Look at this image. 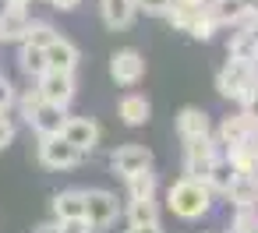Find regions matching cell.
I'll use <instances>...</instances> for the list:
<instances>
[{
	"label": "cell",
	"mask_w": 258,
	"mask_h": 233,
	"mask_svg": "<svg viewBox=\"0 0 258 233\" xmlns=\"http://www.w3.org/2000/svg\"><path fill=\"white\" fill-rule=\"evenodd\" d=\"M39 106H43V96H39L36 89H29V92H25V96L18 99V110H22V117H25V120H32Z\"/></svg>",
	"instance_id": "cell-30"
},
{
	"label": "cell",
	"mask_w": 258,
	"mask_h": 233,
	"mask_svg": "<svg viewBox=\"0 0 258 233\" xmlns=\"http://www.w3.org/2000/svg\"><path fill=\"white\" fill-rule=\"evenodd\" d=\"M138 8H135V0H103V22L110 32H124L131 29Z\"/></svg>",
	"instance_id": "cell-17"
},
{
	"label": "cell",
	"mask_w": 258,
	"mask_h": 233,
	"mask_svg": "<svg viewBox=\"0 0 258 233\" xmlns=\"http://www.w3.org/2000/svg\"><path fill=\"white\" fill-rule=\"evenodd\" d=\"M135 8L145 11V15H152V18H166L170 8H173V0H135Z\"/></svg>",
	"instance_id": "cell-29"
},
{
	"label": "cell",
	"mask_w": 258,
	"mask_h": 233,
	"mask_svg": "<svg viewBox=\"0 0 258 233\" xmlns=\"http://www.w3.org/2000/svg\"><path fill=\"white\" fill-rule=\"evenodd\" d=\"M240 106H244V110H240V113H247V117H251V120H258V89H254V96H247V99H244V103H240Z\"/></svg>",
	"instance_id": "cell-34"
},
{
	"label": "cell",
	"mask_w": 258,
	"mask_h": 233,
	"mask_svg": "<svg viewBox=\"0 0 258 233\" xmlns=\"http://www.w3.org/2000/svg\"><path fill=\"white\" fill-rule=\"evenodd\" d=\"M254 67H258V53H254Z\"/></svg>",
	"instance_id": "cell-40"
},
{
	"label": "cell",
	"mask_w": 258,
	"mask_h": 233,
	"mask_svg": "<svg viewBox=\"0 0 258 233\" xmlns=\"http://www.w3.org/2000/svg\"><path fill=\"white\" fill-rule=\"evenodd\" d=\"M78 60H82V53H78V46L71 43V39H57L50 50H46V71H60V74H75V67H78Z\"/></svg>",
	"instance_id": "cell-13"
},
{
	"label": "cell",
	"mask_w": 258,
	"mask_h": 233,
	"mask_svg": "<svg viewBox=\"0 0 258 233\" xmlns=\"http://www.w3.org/2000/svg\"><path fill=\"white\" fill-rule=\"evenodd\" d=\"M258 131V120H251L247 113H233V117H223V124L216 127V145L219 148H233V145H244L251 134Z\"/></svg>",
	"instance_id": "cell-10"
},
{
	"label": "cell",
	"mask_w": 258,
	"mask_h": 233,
	"mask_svg": "<svg viewBox=\"0 0 258 233\" xmlns=\"http://www.w3.org/2000/svg\"><path fill=\"white\" fill-rule=\"evenodd\" d=\"M110 78H113L120 89L138 85V82L145 78V57H142L138 50H131V46L117 50V53L110 57Z\"/></svg>",
	"instance_id": "cell-5"
},
{
	"label": "cell",
	"mask_w": 258,
	"mask_h": 233,
	"mask_svg": "<svg viewBox=\"0 0 258 233\" xmlns=\"http://www.w3.org/2000/svg\"><path fill=\"white\" fill-rule=\"evenodd\" d=\"M57 226H60V233H96L89 226V219H68V222H57Z\"/></svg>",
	"instance_id": "cell-33"
},
{
	"label": "cell",
	"mask_w": 258,
	"mask_h": 233,
	"mask_svg": "<svg viewBox=\"0 0 258 233\" xmlns=\"http://www.w3.org/2000/svg\"><path fill=\"white\" fill-rule=\"evenodd\" d=\"M254 89H258V67L251 60H226L216 74V92L223 99L244 103L247 96H254Z\"/></svg>",
	"instance_id": "cell-2"
},
{
	"label": "cell",
	"mask_w": 258,
	"mask_h": 233,
	"mask_svg": "<svg viewBox=\"0 0 258 233\" xmlns=\"http://www.w3.org/2000/svg\"><path fill=\"white\" fill-rule=\"evenodd\" d=\"M198 11H202V8H198ZM198 11H187V8H170L166 22H170V29H177V32H191V25H195Z\"/></svg>",
	"instance_id": "cell-28"
},
{
	"label": "cell",
	"mask_w": 258,
	"mask_h": 233,
	"mask_svg": "<svg viewBox=\"0 0 258 233\" xmlns=\"http://www.w3.org/2000/svg\"><path fill=\"white\" fill-rule=\"evenodd\" d=\"M50 4H53L57 11H75V8H78V0H50Z\"/></svg>",
	"instance_id": "cell-36"
},
{
	"label": "cell",
	"mask_w": 258,
	"mask_h": 233,
	"mask_svg": "<svg viewBox=\"0 0 258 233\" xmlns=\"http://www.w3.org/2000/svg\"><path fill=\"white\" fill-rule=\"evenodd\" d=\"M11 141H15V120L8 113H0V152H4Z\"/></svg>",
	"instance_id": "cell-32"
},
{
	"label": "cell",
	"mask_w": 258,
	"mask_h": 233,
	"mask_svg": "<svg viewBox=\"0 0 258 233\" xmlns=\"http://www.w3.org/2000/svg\"><path fill=\"white\" fill-rule=\"evenodd\" d=\"M120 215V205H117V194L113 191H103V187H92L85 191V219L92 229H110Z\"/></svg>",
	"instance_id": "cell-4"
},
{
	"label": "cell",
	"mask_w": 258,
	"mask_h": 233,
	"mask_svg": "<svg viewBox=\"0 0 258 233\" xmlns=\"http://www.w3.org/2000/svg\"><path fill=\"white\" fill-rule=\"evenodd\" d=\"M11 106H15V85L0 74V113H8Z\"/></svg>",
	"instance_id": "cell-31"
},
{
	"label": "cell",
	"mask_w": 258,
	"mask_h": 233,
	"mask_svg": "<svg viewBox=\"0 0 258 233\" xmlns=\"http://www.w3.org/2000/svg\"><path fill=\"white\" fill-rule=\"evenodd\" d=\"M4 4H11V8H25L29 0H4Z\"/></svg>",
	"instance_id": "cell-39"
},
{
	"label": "cell",
	"mask_w": 258,
	"mask_h": 233,
	"mask_svg": "<svg viewBox=\"0 0 258 233\" xmlns=\"http://www.w3.org/2000/svg\"><path fill=\"white\" fill-rule=\"evenodd\" d=\"M57 39H60V32H57L50 22L32 18V22H29V32H25V39H22V43H25V46H36V50H50Z\"/></svg>",
	"instance_id": "cell-20"
},
{
	"label": "cell",
	"mask_w": 258,
	"mask_h": 233,
	"mask_svg": "<svg viewBox=\"0 0 258 233\" xmlns=\"http://www.w3.org/2000/svg\"><path fill=\"white\" fill-rule=\"evenodd\" d=\"M85 156L75 148V145H68L64 138H39V163L46 166V170H71V166H78Z\"/></svg>",
	"instance_id": "cell-8"
},
{
	"label": "cell",
	"mask_w": 258,
	"mask_h": 233,
	"mask_svg": "<svg viewBox=\"0 0 258 233\" xmlns=\"http://www.w3.org/2000/svg\"><path fill=\"white\" fill-rule=\"evenodd\" d=\"M60 138H64L68 145H75L82 156H89V152L99 145V124H96L92 117H68Z\"/></svg>",
	"instance_id": "cell-9"
},
{
	"label": "cell",
	"mask_w": 258,
	"mask_h": 233,
	"mask_svg": "<svg viewBox=\"0 0 258 233\" xmlns=\"http://www.w3.org/2000/svg\"><path fill=\"white\" fill-rule=\"evenodd\" d=\"M117 113H120V120H124L127 127H142V124H149V117H152V103H149L145 96H138V92H127V96L120 99Z\"/></svg>",
	"instance_id": "cell-18"
},
{
	"label": "cell",
	"mask_w": 258,
	"mask_h": 233,
	"mask_svg": "<svg viewBox=\"0 0 258 233\" xmlns=\"http://www.w3.org/2000/svg\"><path fill=\"white\" fill-rule=\"evenodd\" d=\"M233 173H237V170H233L226 159H219V163H216V170H212V173H209V180H205V184H209V191L226 198V191H230V184H233Z\"/></svg>",
	"instance_id": "cell-25"
},
{
	"label": "cell",
	"mask_w": 258,
	"mask_h": 233,
	"mask_svg": "<svg viewBox=\"0 0 258 233\" xmlns=\"http://www.w3.org/2000/svg\"><path fill=\"white\" fill-rule=\"evenodd\" d=\"M110 170L127 180V177H135V173H142V170H152V152H149L145 145H138V141H127V145H120V148L110 156Z\"/></svg>",
	"instance_id": "cell-7"
},
{
	"label": "cell",
	"mask_w": 258,
	"mask_h": 233,
	"mask_svg": "<svg viewBox=\"0 0 258 233\" xmlns=\"http://www.w3.org/2000/svg\"><path fill=\"white\" fill-rule=\"evenodd\" d=\"M127 226L135 229V226H159V205H156V198H149V201H131L127 205Z\"/></svg>",
	"instance_id": "cell-22"
},
{
	"label": "cell",
	"mask_w": 258,
	"mask_h": 233,
	"mask_svg": "<svg viewBox=\"0 0 258 233\" xmlns=\"http://www.w3.org/2000/svg\"><path fill=\"white\" fill-rule=\"evenodd\" d=\"M36 92L43 96V103H50V106H60V110H68V103L75 99V92H78V85H75V74H60V71H46L39 82H36Z\"/></svg>",
	"instance_id": "cell-6"
},
{
	"label": "cell",
	"mask_w": 258,
	"mask_h": 233,
	"mask_svg": "<svg viewBox=\"0 0 258 233\" xmlns=\"http://www.w3.org/2000/svg\"><path fill=\"white\" fill-rule=\"evenodd\" d=\"M226 198L233 208H258V173H233Z\"/></svg>",
	"instance_id": "cell-14"
},
{
	"label": "cell",
	"mask_w": 258,
	"mask_h": 233,
	"mask_svg": "<svg viewBox=\"0 0 258 233\" xmlns=\"http://www.w3.org/2000/svg\"><path fill=\"white\" fill-rule=\"evenodd\" d=\"M254 233H258V229H254Z\"/></svg>",
	"instance_id": "cell-41"
},
{
	"label": "cell",
	"mask_w": 258,
	"mask_h": 233,
	"mask_svg": "<svg viewBox=\"0 0 258 233\" xmlns=\"http://www.w3.org/2000/svg\"><path fill=\"white\" fill-rule=\"evenodd\" d=\"M216 29H219V25H216V18H212V15H209V11L202 8L187 36H191V39H202V43H205V39H212V32H216Z\"/></svg>",
	"instance_id": "cell-27"
},
{
	"label": "cell",
	"mask_w": 258,
	"mask_h": 233,
	"mask_svg": "<svg viewBox=\"0 0 258 233\" xmlns=\"http://www.w3.org/2000/svg\"><path fill=\"white\" fill-rule=\"evenodd\" d=\"M216 194L209 191L205 180H191V177H180L170 184L166 191V208L177 215V219H202L209 208H212Z\"/></svg>",
	"instance_id": "cell-1"
},
{
	"label": "cell",
	"mask_w": 258,
	"mask_h": 233,
	"mask_svg": "<svg viewBox=\"0 0 258 233\" xmlns=\"http://www.w3.org/2000/svg\"><path fill=\"white\" fill-rule=\"evenodd\" d=\"M29 124L36 127V134H39V138H60V131H64V124H68V110L43 103Z\"/></svg>",
	"instance_id": "cell-15"
},
{
	"label": "cell",
	"mask_w": 258,
	"mask_h": 233,
	"mask_svg": "<svg viewBox=\"0 0 258 233\" xmlns=\"http://www.w3.org/2000/svg\"><path fill=\"white\" fill-rule=\"evenodd\" d=\"M127 198H131V201H149V198H156V173H152V170H142V173L127 177Z\"/></svg>",
	"instance_id": "cell-23"
},
{
	"label": "cell",
	"mask_w": 258,
	"mask_h": 233,
	"mask_svg": "<svg viewBox=\"0 0 258 233\" xmlns=\"http://www.w3.org/2000/svg\"><path fill=\"white\" fill-rule=\"evenodd\" d=\"M173 8H187V11H198V8H205V0H173Z\"/></svg>",
	"instance_id": "cell-35"
},
{
	"label": "cell",
	"mask_w": 258,
	"mask_h": 233,
	"mask_svg": "<svg viewBox=\"0 0 258 233\" xmlns=\"http://www.w3.org/2000/svg\"><path fill=\"white\" fill-rule=\"evenodd\" d=\"M127 233H163L159 226H135V229H127Z\"/></svg>",
	"instance_id": "cell-38"
},
{
	"label": "cell",
	"mask_w": 258,
	"mask_h": 233,
	"mask_svg": "<svg viewBox=\"0 0 258 233\" xmlns=\"http://www.w3.org/2000/svg\"><path fill=\"white\" fill-rule=\"evenodd\" d=\"M226 53H230V60H251V64H254V53H258V36H254V32H230Z\"/></svg>",
	"instance_id": "cell-21"
},
{
	"label": "cell",
	"mask_w": 258,
	"mask_h": 233,
	"mask_svg": "<svg viewBox=\"0 0 258 233\" xmlns=\"http://www.w3.org/2000/svg\"><path fill=\"white\" fill-rule=\"evenodd\" d=\"M258 229V208H233L230 233H254Z\"/></svg>",
	"instance_id": "cell-26"
},
{
	"label": "cell",
	"mask_w": 258,
	"mask_h": 233,
	"mask_svg": "<svg viewBox=\"0 0 258 233\" xmlns=\"http://www.w3.org/2000/svg\"><path fill=\"white\" fill-rule=\"evenodd\" d=\"M244 8H247L244 0H205V11L216 18V25H219V29H226V25L233 29V25H237V18L244 15Z\"/></svg>",
	"instance_id": "cell-19"
},
{
	"label": "cell",
	"mask_w": 258,
	"mask_h": 233,
	"mask_svg": "<svg viewBox=\"0 0 258 233\" xmlns=\"http://www.w3.org/2000/svg\"><path fill=\"white\" fill-rule=\"evenodd\" d=\"M32 233H60V226H57V222H43V226H36Z\"/></svg>",
	"instance_id": "cell-37"
},
{
	"label": "cell",
	"mask_w": 258,
	"mask_h": 233,
	"mask_svg": "<svg viewBox=\"0 0 258 233\" xmlns=\"http://www.w3.org/2000/svg\"><path fill=\"white\" fill-rule=\"evenodd\" d=\"M177 134L187 141H202V138H212V120L202 106H184L177 113Z\"/></svg>",
	"instance_id": "cell-11"
},
{
	"label": "cell",
	"mask_w": 258,
	"mask_h": 233,
	"mask_svg": "<svg viewBox=\"0 0 258 233\" xmlns=\"http://www.w3.org/2000/svg\"><path fill=\"white\" fill-rule=\"evenodd\" d=\"M219 159H223V148L216 145V138L187 141V145H184V177H191V180H209V173L216 170Z\"/></svg>",
	"instance_id": "cell-3"
},
{
	"label": "cell",
	"mask_w": 258,
	"mask_h": 233,
	"mask_svg": "<svg viewBox=\"0 0 258 233\" xmlns=\"http://www.w3.org/2000/svg\"><path fill=\"white\" fill-rule=\"evenodd\" d=\"M18 64L25 74H32L36 82L46 74V50H36V46H25L22 43V53H18Z\"/></svg>",
	"instance_id": "cell-24"
},
{
	"label": "cell",
	"mask_w": 258,
	"mask_h": 233,
	"mask_svg": "<svg viewBox=\"0 0 258 233\" xmlns=\"http://www.w3.org/2000/svg\"><path fill=\"white\" fill-rule=\"evenodd\" d=\"M29 11L25 8H11L4 4L0 8V43H22L25 32H29Z\"/></svg>",
	"instance_id": "cell-12"
},
{
	"label": "cell",
	"mask_w": 258,
	"mask_h": 233,
	"mask_svg": "<svg viewBox=\"0 0 258 233\" xmlns=\"http://www.w3.org/2000/svg\"><path fill=\"white\" fill-rule=\"evenodd\" d=\"M53 219H57V222L85 219V191H82V187H68V191L53 194Z\"/></svg>",
	"instance_id": "cell-16"
}]
</instances>
